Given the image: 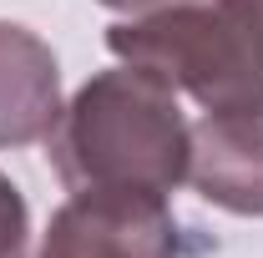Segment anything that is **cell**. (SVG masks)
I'll return each mask as SVG.
<instances>
[{
	"mask_svg": "<svg viewBox=\"0 0 263 258\" xmlns=\"http://www.w3.org/2000/svg\"><path fill=\"white\" fill-rule=\"evenodd\" d=\"M51 167L71 193H177L187 182L193 122L182 117L177 91L142 66L97 71L61 106L46 137Z\"/></svg>",
	"mask_w": 263,
	"mask_h": 258,
	"instance_id": "1",
	"label": "cell"
},
{
	"mask_svg": "<svg viewBox=\"0 0 263 258\" xmlns=\"http://www.w3.org/2000/svg\"><path fill=\"white\" fill-rule=\"evenodd\" d=\"M182 223L162 193H71L51 213L35 258H182Z\"/></svg>",
	"mask_w": 263,
	"mask_h": 258,
	"instance_id": "3",
	"label": "cell"
},
{
	"mask_svg": "<svg viewBox=\"0 0 263 258\" xmlns=\"http://www.w3.org/2000/svg\"><path fill=\"white\" fill-rule=\"evenodd\" d=\"M31 253V208L21 188L0 172V258H26Z\"/></svg>",
	"mask_w": 263,
	"mask_h": 258,
	"instance_id": "6",
	"label": "cell"
},
{
	"mask_svg": "<svg viewBox=\"0 0 263 258\" xmlns=\"http://www.w3.org/2000/svg\"><path fill=\"white\" fill-rule=\"evenodd\" d=\"M187 182L233 218H263V112H208L193 122Z\"/></svg>",
	"mask_w": 263,
	"mask_h": 258,
	"instance_id": "4",
	"label": "cell"
},
{
	"mask_svg": "<svg viewBox=\"0 0 263 258\" xmlns=\"http://www.w3.org/2000/svg\"><path fill=\"white\" fill-rule=\"evenodd\" d=\"M61 66L56 51L15 21H0V147L46 142L61 117Z\"/></svg>",
	"mask_w": 263,
	"mask_h": 258,
	"instance_id": "5",
	"label": "cell"
},
{
	"mask_svg": "<svg viewBox=\"0 0 263 258\" xmlns=\"http://www.w3.org/2000/svg\"><path fill=\"white\" fill-rule=\"evenodd\" d=\"M106 10H122V15H152V10H167V5H187V0H97Z\"/></svg>",
	"mask_w": 263,
	"mask_h": 258,
	"instance_id": "7",
	"label": "cell"
},
{
	"mask_svg": "<svg viewBox=\"0 0 263 258\" xmlns=\"http://www.w3.org/2000/svg\"><path fill=\"white\" fill-rule=\"evenodd\" d=\"M106 51L187 91L202 112H263V0H187L132 15L106 31Z\"/></svg>",
	"mask_w": 263,
	"mask_h": 258,
	"instance_id": "2",
	"label": "cell"
}]
</instances>
